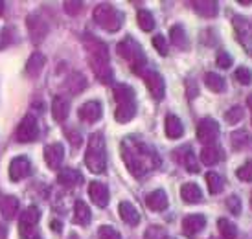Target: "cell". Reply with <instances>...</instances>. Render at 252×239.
I'll list each match as a JSON object with an SVG mask.
<instances>
[{"instance_id": "1", "label": "cell", "mask_w": 252, "mask_h": 239, "mask_svg": "<svg viewBox=\"0 0 252 239\" xmlns=\"http://www.w3.org/2000/svg\"><path fill=\"white\" fill-rule=\"evenodd\" d=\"M122 156L124 162L129 168L131 175L144 177L151 169H157L160 166V158L157 155L153 148H149L147 144L134 138H126L122 144Z\"/></svg>"}, {"instance_id": "2", "label": "cell", "mask_w": 252, "mask_h": 239, "mask_svg": "<svg viewBox=\"0 0 252 239\" xmlns=\"http://www.w3.org/2000/svg\"><path fill=\"white\" fill-rule=\"evenodd\" d=\"M85 46L91 54V66L92 72L96 74V78L101 83H111L112 81V68L109 64V52L107 46L101 41H96L89 35V39L85 41Z\"/></svg>"}, {"instance_id": "3", "label": "cell", "mask_w": 252, "mask_h": 239, "mask_svg": "<svg viewBox=\"0 0 252 239\" xmlns=\"http://www.w3.org/2000/svg\"><path fill=\"white\" fill-rule=\"evenodd\" d=\"M85 164L92 173H103L107 168L105 138L101 133H92L89 136V148L85 155Z\"/></svg>"}, {"instance_id": "4", "label": "cell", "mask_w": 252, "mask_h": 239, "mask_svg": "<svg viewBox=\"0 0 252 239\" xmlns=\"http://www.w3.org/2000/svg\"><path fill=\"white\" fill-rule=\"evenodd\" d=\"M118 54H120V57H124L127 63L131 64V68H133L136 74H142V68L146 66L147 59H146V54H144L142 46L134 41V39L126 37V39L118 44Z\"/></svg>"}, {"instance_id": "5", "label": "cell", "mask_w": 252, "mask_h": 239, "mask_svg": "<svg viewBox=\"0 0 252 239\" xmlns=\"http://www.w3.org/2000/svg\"><path fill=\"white\" fill-rule=\"evenodd\" d=\"M94 21L107 31H118L124 22V15L111 4H99L94 7Z\"/></svg>"}, {"instance_id": "6", "label": "cell", "mask_w": 252, "mask_h": 239, "mask_svg": "<svg viewBox=\"0 0 252 239\" xmlns=\"http://www.w3.org/2000/svg\"><path fill=\"white\" fill-rule=\"evenodd\" d=\"M41 219V210L37 206H30L24 210V213H21V221H19V230H21L22 239L33 238L35 234V226Z\"/></svg>"}, {"instance_id": "7", "label": "cell", "mask_w": 252, "mask_h": 239, "mask_svg": "<svg viewBox=\"0 0 252 239\" xmlns=\"http://www.w3.org/2000/svg\"><path fill=\"white\" fill-rule=\"evenodd\" d=\"M219 138V123L214 118H203L197 123V140L204 146H214Z\"/></svg>"}, {"instance_id": "8", "label": "cell", "mask_w": 252, "mask_h": 239, "mask_svg": "<svg viewBox=\"0 0 252 239\" xmlns=\"http://www.w3.org/2000/svg\"><path fill=\"white\" fill-rule=\"evenodd\" d=\"M17 142H21V144H28V142H33L37 140V136H39V125H37V121L33 116H26V118L22 120L19 127H17Z\"/></svg>"}, {"instance_id": "9", "label": "cell", "mask_w": 252, "mask_h": 239, "mask_svg": "<svg viewBox=\"0 0 252 239\" xmlns=\"http://www.w3.org/2000/svg\"><path fill=\"white\" fill-rule=\"evenodd\" d=\"M234 30H236L238 39L243 44V48L252 56V26L249 24V21L241 15H236L234 17Z\"/></svg>"}, {"instance_id": "10", "label": "cell", "mask_w": 252, "mask_h": 239, "mask_svg": "<svg viewBox=\"0 0 252 239\" xmlns=\"http://www.w3.org/2000/svg\"><path fill=\"white\" fill-rule=\"evenodd\" d=\"M28 31L32 41L39 44V42L44 41V37L48 35V24L42 19L41 15H30L28 17Z\"/></svg>"}, {"instance_id": "11", "label": "cell", "mask_w": 252, "mask_h": 239, "mask_svg": "<svg viewBox=\"0 0 252 239\" xmlns=\"http://www.w3.org/2000/svg\"><path fill=\"white\" fill-rule=\"evenodd\" d=\"M146 85L147 89H149V92H151V96H153L155 99H164V96H166V83H164V78H162L158 72H147L146 76Z\"/></svg>"}, {"instance_id": "12", "label": "cell", "mask_w": 252, "mask_h": 239, "mask_svg": "<svg viewBox=\"0 0 252 239\" xmlns=\"http://www.w3.org/2000/svg\"><path fill=\"white\" fill-rule=\"evenodd\" d=\"M64 158V148L63 144H50L44 148V162L50 169H59Z\"/></svg>"}, {"instance_id": "13", "label": "cell", "mask_w": 252, "mask_h": 239, "mask_svg": "<svg viewBox=\"0 0 252 239\" xmlns=\"http://www.w3.org/2000/svg\"><path fill=\"white\" fill-rule=\"evenodd\" d=\"M32 173V164L26 156H17L9 164V179L11 180H22Z\"/></svg>"}, {"instance_id": "14", "label": "cell", "mask_w": 252, "mask_h": 239, "mask_svg": "<svg viewBox=\"0 0 252 239\" xmlns=\"http://www.w3.org/2000/svg\"><path fill=\"white\" fill-rule=\"evenodd\" d=\"M89 195H91L92 203L96 204L98 208H105L109 204V188L103 182L94 180V182L89 184Z\"/></svg>"}, {"instance_id": "15", "label": "cell", "mask_w": 252, "mask_h": 239, "mask_svg": "<svg viewBox=\"0 0 252 239\" xmlns=\"http://www.w3.org/2000/svg\"><path fill=\"white\" fill-rule=\"evenodd\" d=\"M173 155H175V160L179 162L181 166H184V168L188 169L189 173H197V171H199L197 156H195V153L191 151L189 146H186V148H179Z\"/></svg>"}, {"instance_id": "16", "label": "cell", "mask_w": 252, "mask_h": 239, "mask_svg": "<svg viewBox=\"0 0 252 239\" xmlns=\"http://www.w3.org/2000/svg\"><path fill=\"white\" fill-rule=\"evenodd\" d=\"M204 226H206V217L201 215V213H191V215L182 219V232L189 236V238L199 232H203Z\"/></svg>"}, {"instance_id": "17", "label": "cell", "mask_w": 252, "mask_h": 239, "mask_svg": "<svg viewBox=\"0 0 252 239\" xmlns=\"http://www.w3.org/2000/svg\"><path fill=\"white\" fill-rule=\"evenodd\" d=\"M77 114L87 123H94V121H98L101 118V103L99 101H87V103L79 107Z\"/></svg>"}, {"instance_id": "18", "label": "cell", "mask_w": 252, "mask_h": 239, "mask_svg": "<svg viewBox=\"0 0 252 239\" xmlns=\"http://www.w3.org/2000/svg\"><path fill=\"white\" fill-rule=\"evenodd\" d=\"M70 113V99L66 96H56L52 101V116L56 121H64Z\"/></svg>"}, {"instance_id": "19", "label": "cell", "mask_w": 252, "mask_h": 239, "mask_svg": "<svg viewBox=\"0 0 252 239\" xmlns=\"http://www.w3.org/2000/svg\"><path fill=\"white\" fill-rule=\"evenodd\" d=\"M118 210H120V217H122V221L127 223L129 226H136L138 223H140V211L134 208L133 203H129V201L120 203Z\"/></svg>"}, {"instance_id": "20", "label": "cell", "mask_w": 252, "mask_h": 239, "mask_svg": "<svg viewBox=\"0 0 252 239\" xmlns=\"http://www.w3.org/2000/svg\"><path fill=\"white\" fill-rule=\"evenodd\" d=\"M146 204L149 210L153 211H164L168 208V195L164 190H155L146 197Z\"/></svg>"}, {"instance_id": "21", "label": "cell", "mask_w": 252, "mask_h": 239, "mask_svg": "<svg viewBox=\"0 0 252 239\" xmlns=\"http://www.w3.org/2000/svg\"><path fill=\"white\" fill-rule=\"evenodd\" d=\"M57 180L61 186L64 188H74L77 184L83 182V175L77 171V169H72V168H64L59 171V177H57Z\"/></svg>"}, {"instance_id": "22", "label": "cell", "mask_w": 252, "mask_h": 239, "mask_svg": "<svg viewBox=\"0 0 252 239\" xmlns=\"http://www.w3.org/2000/svg\"><path fill=\"white\" fill-rule=\"evenodd\" d=\"M181 197L184 203L188 204H197L203 201V191L195 182H186L181 188Z\"/></svg>"}, {"instance_id": "23", "label": "cell", "mask_w": 252, "mask_h": 239, "mask_svg": "<svg viewBox=\"0 0 252 239\" xmlns=\"http://www.w3.org/2000/svg\"><path fill=\"white\" fill-rule=\"evenodd\" d=\"M44 64H46V57L42 56L41 52L32 54L28 59V63H26V72L30 74V78H39V74L42 72Z\"/></svg>"}, {"instance_id": "24", "label": "cell", "mask_w": 252, "mask_h": 239, "mask_svg": "<svg viewBox=\"0 0 252 239\" xmlns=\"http://www.w3.org/2000/svg\"><path fill=\"white\" fill-rule=\"evenodd\" d=\"M166 134H168L169 138H181L182 134H184V125H182V121L179 116L175 114H168L166 116Z\"/></svg>"}, {"instance_id": "25", "label": "cell", "mask_w": 252, "mask_h": 239, "mask_svg": "<svg viewBox=\"0 0 252 239\" xmlns=\"http://www.w3.org/2000/svg\"><path fill=\"white\" fill-rule=\"evenodd\" d=\"M19 211V199L13 195H6L0 199V213L4 215V219H13L15 213Z\"/></svg>"}, {"instance_id": "26", "label": "cell", "mask_w": 252, "mask_h": 239, "mask_svg": "<svg viewBox=\"0 0 252 239\" xmlns=\"http://www.w3.org/2000/svg\"><path fill=\"white\" fill-rule=\"evenodd\" d=\"M92 219V213H91V208L83 203V201H76V206H74V223L81 226H87L91 223Z\"/></svg>"}, {"instance_id": "27", "label": "cell", "mask_w": 252, "mask_h": 239, "mask_svg": "<svg viewBox=\"0 0 252 239\" xmlns=\"http://www.w3.org/2000/svg\"><path fill=\"white\" fill-rule=\"evenodd\" d=\"M114 99H116L118 105L134 103V90L129 85H116L114 87Z\"/></svg>"}, {"instance_id": "28", "label": "cell", "mask_w": 252, "mask_h": 239, "mask_svg": "<svg viewBox=\"0 0 252 239\" xmlns=\"http://www.w3.org/2000/svg\"><path fill=\"white\" fill-rule=\"evenodd\" d=\"M193 7L195 11L201 17H206V19H212L216 17L217 11H219V4L217 2H212V0H199V2H193Z\"/></svg>"}, {"instance_id": "29", "label": "cell", "mask_w": 252, "mask_h": 239, "mask_svg": "<svg viewBox=\"0 0 252 239\" xmlns=\"http://www.w3.org/2000/svg\"><path fill=\"white\" fill-rule=\"evenodd\" d=\"M201 156V162L204 166H216L217 162L221 160V149L214 148V146H206V148L199 153Z\"/></svg>"}, {"instance_id": "30", "label": "cell", "mask_w": 252, "mask_h": 239, "mask_svg": "<svg viewBox=\"0 0 252 239\" xmlns=\"http://www.w3.org/2000/svg\"><path fill=\"white\" fill-rule=\"evenodd\" d=\"M204 85L208 87V90L212 92H223L224 89H226V83H224V79L219 76V74H216V72H208L206 76H204Z\"/></svg>"}, {"instance_id": "31", "label": "cell", "mask_w": 252, "mask_h": 239, "mask_svg": "<svg viewBox=\"0 0 252 239\" xmlns=\"http://www.w3.org/2000/svg\"><path fill=\"white\" fill-rule=\"evenodd\" d=\"M134 114H136V105L134 103H126V105H118L116 113H114V118L120 123H127V121H131L134 118Z\"/></svg>"}, {"instance_id": "32", "label": "cell", "mask_w": 252, "mask_h": 239, "mask_svg": "<svg viewBox=\"0 0 252 239\" xmlns=\"http://www.w3.org/2000/svg\"><path fill=\"white\" fill-rule=\"evenodd\" d=\"M206 184H208V190H210L212 195H217V193H221L224 188V180L223 177L216 173V171H210V173H206Z\"/></svg>"}, {"instance_id": "33", "label": "cell", "mask_w": 252, "mask_h": 239, "mask_svg": "<svg viewBox=\"0 0 252 239\" xmlns=\"http://www.w3.org/2000/svg\"><path fill=\"white\" fill-rule=\"evenodd\" d=\"M169 39H171V42L175 44L177 48H186V46H188L186 31H184V28H182V26H179V24H175L173 28L169 30Z\"/></svg>"}, {"instance_id": "34", "label": "cell", "mask_w": 252, "mask_h": 239, "mask_svg": "<svg viewBox=\"0 0 252 239\" xmlns=\"http://www.w3.org/2000/svg\"><path fill=\"white\" fill-rule=\"evenodd\" d=\"M217 226H219V232L224 239H236L238 238V228L236 225L228 221V219H219L217 221Z\"/></svg>"}, {"instance_id": "35", "label": "cell", "mask_w": 252, "mask_h": 239, "mask_svg": "<svg viewBox=\"0 0 252 239\" xmlns=\"http://www.w3.org/2000/svg\"><path fill=\"white\" fill-rule=\"evenodd\" d=\"M66 87H68V90H70L72 94H79V92L87 87V79H85L83 74L74 72L70 78H68V83H66Z\"/></svg>"}, {"instance_id": "36", "label": "cell", "mask_w": 252, "mask_h": 239, "mask_svg": "<svg viewBox=\"0 0 252 239\" xmlns=\"http://www.w3.org/2000/svg\"><path fill=\"white\" fill-rule=\"evenodd\" d=\"M136 21H138L140 30H144V31H151V30L155 28V17H153V13L147 11V9H140V11H138Z\"/></svg>"}, {"instance_id": "37", "label": "cell", "mask_w": 252, "mask_h": 239, "mask_svg": "<svg viewBox=\"0 0 252 239\" xmlns=\"http://www.w3.org/2000/svg\"><path fill=\"white\" fill-rule=\"evenodd\" d=\"M243 116H245V111L241 109V107H232L228 113L224 114V120L230 123V125H236V123H239L241 120H243Z\"/></svg>"}, {"instance_id": "38", "label": "cell", "mask_w": 252, "mask_h": 239, "mask_svg": "<svg viewBox=\"0 0 252 239\" xmlns=\"http://www.w3.org/2000/svg\"><path fill=\"white\" fill-rule=\"evenodd\" d=\"M239 180L243 182H252V160H247L243 166H239V169L236 171Z\"/></svg>"}, {"instance_id": "39", "label": "cell", "mask_w": 252, "mask_h": 239, "mask_svg": "<svg viewBox=\"0 0 252 239\" xmlns=\"http://www.w3.org/2000/svg\"><path fill=\"white\" fill-rule=\"evenodd\" d=\"M236 79H238L241 85H251L252 83V70L247 68V66H239L236 70Z\"/></svg>"}, {"instance_id": "40", "label": "cell", "mask_w": 252, "mask_h": 239, "mask_svg": "<svg viewBox=\"0 0 252 239\" xmlns=\"http://www.w3.org/2000/svg\"><path fill=\"white\" fill-rule=\"evenodd\" d=\"M216 63H217V66H219V68H230L232 63H234V59H232V56L228 54V52L221 50V52L217 54Z\"/></svg>"}, {"instance_id": "41", "label": "cell", "mask_w": 252, "mask_h": 239, "mask_svg": "<svg viewBox=\"0 0 252 239\" xmlns=\"http://www.w3.org/2000/svg\"><path fill=\"white\" fill-rule=\"evenodd\" d=\"M153 46L157 48V52L160 54V56H168V41H166V37L164 35H155L153 37Z\"/></svg>"}, {"instance_id": "42", "label": "cell", "mask_w": 252, "mask_h": 239, "mask_svg": "<svg viewBox=\"0 0 252 239\" xmlns=\"http://www.w3.org/2000/svg\"><path fill=\"white\" fill-rule=\"evenodd\" d=\"M226 208H228L230 213L239 215V213H241V199H239L238 195H230V197L226 199Z\"/></svg>"}, {"instance_id": "43", "label": "cell", "mask_w": 252, "mask_h": 239, "mask_svg": "<svg viewBox=\"0 0 252 239\" xmlns=\"http://www.w3.org/2000/svg\"><path fill=\"white\" fill-rule=\"evenodd\" d=\"M98 236H99V239H122V236H120L112 226H99Z\"/></svg>"}, {"instance_id": "44", "label": "cell", "mask_w": 252, "mask_h": 239, "mask_svg": "<svg viewBox=\"0 0 252 239\" xmlns=\"http://www.w3.org/2000/svg\"><path fill=\"white\" fill-rule=\"evenodd\" d=\"M81 9H83V4H81V2H70V0L64 2V11L68 15H77Z\"/></svg>"}, {"instance_id": "45", "label": "cell", "mask_w": 252, "mask_h": 239, "mask_svg": "<svg viewBox=\"0 0 252 239\" xmlns=\"http://www.w3.org/2000/svg\"><path fill=\"white\" fill-rule=\"evenodd\" d=\"M155 236V239H164V230L162 226H151L146 234V239H151Z\"/></svg>"}, {"instance_id": "46", "label": "cell", "mask_w": 252, "mask_h": 239, "mask_svg": "<svg viewBox=\"0 0 252 239\" xmlns=\"http://www.w3.org/2000/svg\"><path fill=\"white\" fill-rule=\"evenodd\" d=\"M52 228H54L56 232H61V223H57V221H54V223H52Z\"/></svg>"}, {"instance_id": "47", "label": "cell", "mask_w": 252, "mask_h": 239, "mask_svg": "<svg viewBox=\"0 0 252 239\" xmlns=\"http://www.w3.org/2000/svg\"><path fill=\"white\" fill-rule=\"evenodd\" d=\"M247 105H249V107L252 109V94L249 96V98H247Z\"/></svg>"}, {"instance_id": "48", "label": "cell", "mask_w": 252, "mask_h": 239, "mask_svg": "<svg viewBox=\"0 0 252 239\" xmlns=\"http://www.w3.org/2000/svg\"><path fill=\"white\" fill-rule=\"evenodd\" d=\"M4 13V2H2V0H0V15Z\"/></svg>"}, {"instance_id": "49", "label": "cell", "mask_w": 252, "mask_h": 239, "mask_svg": "<svg viewBox=\"0 0 252 239\" xmlns=\"http://www.w3.org/2000/svg\"><path fill=\"white\" fill-rule=\"evenodd\" d=\"M251 206H252V199H251Z\"/></svg>"}, {"instance_id": "50", "label": "cell", "mask_w": 252, "mask_h": 239, "mask_svg": "<svg viewBox=\"0 0 252 239\" xmlns=\"http://www.w3.org/2000/svg\"><path fill=\"white\" fill-rule=\"evenodd\" d=\"M35 239H41V238H35Z\"/></svg>"}]
</instances>
